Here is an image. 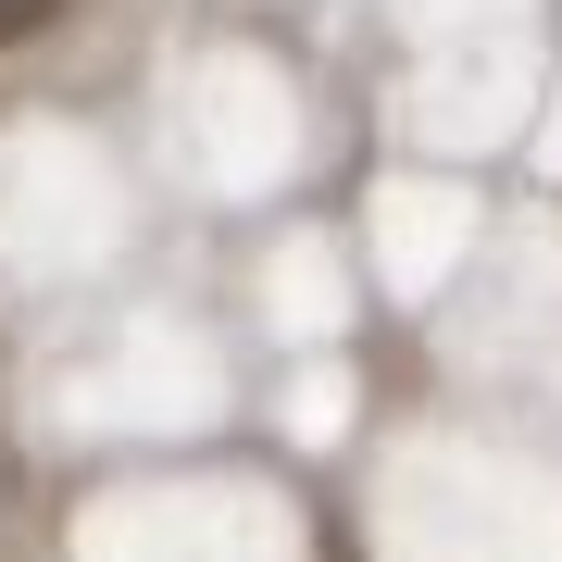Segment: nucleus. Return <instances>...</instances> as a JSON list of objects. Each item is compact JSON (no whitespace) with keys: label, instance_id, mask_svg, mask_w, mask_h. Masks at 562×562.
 <instances>
[{"label":"nucleus","instance_id":"1","mask_svg":"<svg viewBox=\"0 0 562 562\" xmlns=\"http://www.w3.org/2000/svg\"><path fill=\"white\" fill-rule=\"evenodd\" d=\"M50 13H63V0H0V50H13V38H38Z\"/></svg>","mask_w":562,"mask_h":562}]
</instances>
